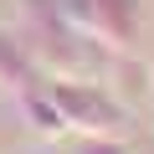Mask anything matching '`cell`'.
Wrapping results in <instances>:
<instances>
[{
    "mask_svg": "<svg viewBox=\"0 0 154 154\" xmlns=\"http://www.w3.org/2000/svg\"><path fill=\"white\" fill-rule=\"evenodd\" d=\"M77 154H123V149H118L113 139H88V144L77 149Z\"/></svg>",
    "mask_w": 154,
    "mask_h": 154,
    "instance_id": "obj_1",
    "label": "cell"
}]
</instances>
